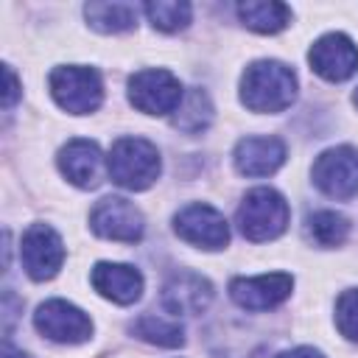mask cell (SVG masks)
I'll use <instances>...</instances> for the list:
<instances>
[{"mask_svg":"<svg viewBox=\"0 0 358 358\" xmlns=\"http://www.w3.org/2000/svg\"><path fill=\"white\" fill-rule=\"evenodd\" d=\"M308 62L324 81H344L358 70V48L347 34H324L313 42Z\"/></svg>","mask_w":358,"mask_h":358,"instance_id":"8fae6325","label":"cell"},{"mask_svg":"<svg viewBox=\"0 0 358 358\" xmlns=\"http://www.w3.org/2000/svg\"><path fill=\"white\" fill-rule=\"evenodd\" d=\"M48 87H50L53 101L70 115H87L98 109L103 98V84H101L98 70L84 67V64L53 67L48 76Z\"/></svg>","mask_w":358,"mask_h":358,"instance_id":"277c9868","label":"cell"},{"mask_svg":"<svg viewBox=\"0 0 358 358\" xmlns=\"http://www.w3.org/2000/svg\"><path fill=\"white\" fill-rule=\"evenodd\" d=\"M277 358H324V355L319 350H313V347H294V350L280 352Z\"/></svg>","mask_w":358,"mask_h":358,"instance_id":"d4e9b609","label":"cell"},{"mask_svg":"<svg viewBox=\"0 0 358 358\" xmlns=\"http://www.w3.org/2000/svg\"><path fill=\"white\" fill-rule=\"evenodd\" d=\"M34 324L45 338L59 341V344H81L92 336L90 316L81 308H76L73 302H64V299L42 302L34 313Z\"/></svg>","mask_w":358,"mask_h":358,"instance_id":"52a82bcc","label":"cell"},{"mask_svg":"<svg viewBox=\"0 0 358 358\" xmlns=\"http://www.w3.org/2000/svg\"><path fill=\"white\" fill-rule=\"evenodd\" d=\"M3 76H6V90H3V109H11L14 106V101L20 98V84H17V76H14V70L6 64L3 67Z\"/></svg>","mask_w":358,"mask_h":358,"instance_id":"cb8c5ba5","label":"cell"},{"mask_svg":"<svg viewBox=\"0 0 358 358\" xmlns=\"http://www.w3.org/2000/svg\"><path fill=\"white\" fill-rule=\"evenodd\" d=\"M59 171L67 176V182H73L76 187H98L103 179V157L98 143L76 137L70 140L62 151H59Z\"/></svg>","mask_w":358,"mask_h":358,"instance_id":"4fadbf2b","label":"cell"},{"mask_svg":"<svg viewBox=\"0 0 358 358\" xmlns=\"http://www.w3.org/2000/svg\"><path fill=\"white\" fill-rule=\"evenodd\" d=\"M185 92L173 73L168 70H140L129 81V101L145 115L176 112Z\"/></svg>","mask_w":358,"mask_h":358,"instance_id":"5b68a950","label":"cell"},{"mask_svg":"<svg viewBox=\"0 0 358 358\" xmlns=\"http://www.w3.org/2000/svg\"><path fill=\"white\" fill-rule=\"evenodd\" d=\"M173 229L182 241L199 249H221L229 243V227L224 215L210 204H187L176 213Z\"/></svg>","mask_w":358,"mask_h":358,"instance_id":"30bf717a","label":"cell"},{"mask_svg":"<svg viewBox=\"0 0 358 358\" xmlns=\"http://www.w3.org/2000/svg\"><path fill=\"white\" fill-rule=\"evenodd\" d=\"M90 224L95 229V235L106 238V241H120V243H134L143 238V213L123 196H106L101 199L92 213H90Z\"/></svg>","mask_w":358,"mask_h":358,"instance_id":"ba28073f","label":"cell"},{"mask_svg":"<svg viewBox=\"0 0 358 358\" xmlns=\"http://www.w3.org/2000/svg\"><path fill=\"white\" fill-rule=\"evenodd\" d=\"M84 17L101 34H123L137 25V8L131 3H87Z\"/></svg>","mask_w":358,"mask_h":358,"instance_id":"e0dca14e","label":"cell"},{"mask_svg":"<svg viewBox=\"0 0 358 358\" xmlns=\"http://www.w3.org/2000/svg\"><path fill=\"white\" fill-rule=\"evenodd\" d=\"M145 14H148V22L165 34H173V31H182L187 22H190V3H148L145 6Z\"/></svg>","mask_w":358,"mask_h":358,"instance_id":"7402d4cb","label":"cell"},{"mask_svg":"<svg viewBox=\"0 0 358 358\" xmlns=\"http://www.w3.org/2000/svg\"><path fill=\"white\" fill-rule=\"evenodd\" d=\"M352 101H355V106H358V87H355V95H352Z\"/></svg>","mask_w":358,"mask_h":358,"instance_id":"4316f807","label":"cell"},{"mask_svg":"<svg viewBox=\"0 0 358 358\" xmlns=\"http://www.w3.org/2000/svg\"><path fill=\"white\" fill-rule=\"evenodd\" d=\"M291 288H294L291 274L274 271L260 277H235L229 282V296L243 310H268V308H277L282 299H288Z\"/></svg>","mask_w":358,"mask_h":358,"instance_id":"7c38bea8","label":"cell"},{"mask_svg":"<svg viewBox=\"0 0 358 358\" xmlns=\"http://www.w3.org/2000/svg\"><path fill=\"white\" fill-rule=\"evenodd\" d=\"M313 185L330 199H352L358 193V151L336 145L319 154L313 162Z\"/></svg>","mask_w":358,"mask_h":358,"instance_id":"8992f818","label":"cell"},{"mask_svg":"<svg viewBox=\"0 0 358 358\" xmlns=\"http://www.w3.org/2000/svg\"><path fill=\"white\" fill-rule=\"evenodd\" d=\"M213 299V285L193 271H182L176 277H171L162 288V308L173 316H190V313H201Z\"/></svg>","mask_w":358,"mask_h":358,"instance_id":"5bb4252c","label":"cell"},{"mask_svg":"<svg viewBox=\"0 0 358 358\" xmlns=\"http://www.w3.org/2000/svg\"><path fill=\"white\" fill-rule=\"evenodd\" d=\"M238 17L246 28L257 31V34H277L291 22V8L285 3H241L238 6Z\"/></svg>","mask_w":358,"mask_h":358,"instance_id":"ac0fdd59","label":"cell"},{"mask_svg":"<svg viewBox=\"0 0 358 358\" xmlns=\"http://www.w3.org/2000/svg\"><path fill=\"white\" fill-rule=\"evenodd\" d=\"M134 336L157 344V347H182L185 344V327L176 319L168 316H157V313H145L131 324Z\"/></svg>","mask_w":358,"mask_h":358,"instance_id":"ffe728a7","label":"cell"},{"mask_svg":"<svg viewBox=\"0 0 358 358\" xmlns=\"http://www.w3.org/2000/svg\"><path fill=\"white\" fill-rule=\"evenodd\" d=\"M350 232V221L336 210H319L308 215V235L319 246H338Z\"/></svg>","mask_w":358,"mask_h":358,"instance_id":"44dd1931","label":"cell"},{"mask_svg":"<svg viewBox=\"0 0 358 358\" xmlns=\"http://www.w3.org/2000/svg\"><path fill=\"white\" fill-rule=\"evenodd\" d=\"M109 176L126 190H145L159 176V151L143 137H120L109 151Z\"/></svg>","mask_w":358,"mask_h":358,"instance_id":"7a4b0ae2","label":"cell"},{"mask_svg":"<svg viewBox=\"0 0 358 358\" xmlns=\"http://www.w3.org/2000/svg\"><path fill=\"white\" fill-rule=\"evenodd\" d=\"M235 218H238V229L243 232V238L260 243V241H271L285 232L291 207L277 190L255 187L243 196Z\"/></svg>","mask_w":358,"mask_h":358,"instance_id":"3957f363","label":"cell"},{"mask_svg":"<svg viewBox=\"0 0 358 358\" xmlns=\"http://www.w3.org/2000/svg\"><path fill=\"white\" fill-rule=\"evenodd\" d=\"M3 358H31V355H25L22 350H14V347L6 341V347H3Z\"/></svg>","mask_w":358,"mask_h":358,"instance_id":"484cf974","label":"cell"},{"mask_svg":"<svg viewBox=\"0 0 358 358\" xmlns=\"http://www.w3.org/2000/svg\"><path fill=\"white\" fill-rule=\"evenodd\" d=\"M20 260L31 280H50L64 263V243L48 224H31L20 243Z\"/></svg>","mask_w":358,"mask_h":358,"instance_id":"9c48e42d","label":"cell"},{"mask_svg":"<svg viewBox=\"0 0 358 358\" xmlns=\"http://www.w3.org/2000/svg\"><path fill=\"white\" fill-rule=\"evenodd\" d=\"M296 98V76L282 62H255L241 76V101L252 112H282Z\"/></svg>","mask_w":358,"mask_h":358,"instance_id":"6da1fadb","label":"cell"},{"mask_svg":"<svg viewBox=\"0 0 358 358\" xmlns=\"http://www.w3.org/2000/svg\"><path fill=\"white\" fill-rule=\"evenodd\" d=\"M210 120H213V103H210L207 92L204 90H187L182 103L173 112V126L179 131L199 134L210 126Z\"/></svg>","mask_w":358,"mask_h":358,"instance_id":"d6986e66","label":"cell"},{"mask_svg":"<svg viewBox=\"0 0 358 358\" xmlns=\"http://www.w3.org/2000/svg\"><path fill=\"white\" fill-rule=\"evenodd\" d=\"M232 157L243 176H268L285 162V145L280 137H243Z\"/></svg>","mask_w":358,"mask_h":358,"instance_id":"9a60e30c","label":"cell"},{"mask_svg":"<svg viewBox=\"0 0 358 358\" xmlns=\"http://www.w3.org/2000/svg\"><path fill=\"white\" fill-rule=\"evenodd\" d=\"M336 324L344 338L358 341V288H350L336 299Z\"/></svg>","mask_w":358,"mask_h":358,"instance_id":"603a6c76","label":"cell"},{"mask_svg":"<svg viewBox=\"0 0 358 358\" xmlns=\"http://www.w3.org/2000/svg\"><path fill=\"white\" fill-rule=\"evenodd\" d=\"M90 280L101 296H106L117 305H131L143 294V274L126 263H98L92 268Z\"/></svg>","mask_w":358,"mask_h":358,"instance_id":"2e32d148","label":"cell"}]
</instances>
